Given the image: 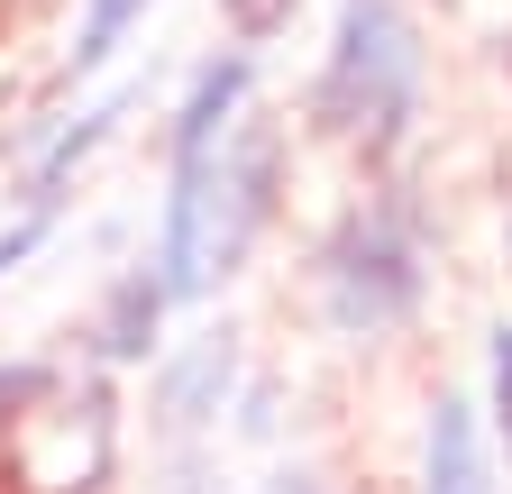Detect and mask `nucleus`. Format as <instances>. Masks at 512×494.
<instances>
[{
  "mask_svg": "<svg viewBox=\"0 0 512 494\" xmlns=\"http://www.w3.org/2000/svg\"><path fill=\"white\" fill-rule=\"evenodd\" d=\"M302 110L320 138H348L375 174L403 156L412 110H421V37L403 19V0H339L330 55H320Z\"/></svg>",
  "mask_w": 512,
  "mask_h": 494,
  "instance_id": "obj_1",
  "label": "nucleus"
},
{
  "mask_svg": "<svg viewBox=\"0 0 512 494\" xmlns=\"http://www.w3.org/2000/svg\"><path fill=\"white\" fill-rule=\"evenodd\" d=\"M320 312H330L339 339H394L403 321H421L430 302V238L403 183H375L366 202H348L330 229H320Z\"/></svg>",
  "mask_w": 512,
  "mask_h": 494,
  "instance_id": "obj_2",
  "label": "nucleus"
},
{
  "mask_svg": "<svg viewBox=\"0 0 512 494\" xmlns=\"http://www.w3.org/2000/svg\"><path fill=\"white\" fill-rule=\"evenodd\" d=\"M275 211H284V129L266 110H238V129L202 174V293H220L247 266V247L275 229Z\"/></svg>",
  "mask_w": 512,
  "mask_h": 494,
  "instance_id": "obj_3",
  "label": "nucleus"
},
{
  "mask_svg": "<svg viewBox=\"0 0 512 494\" xmlns=\"http://www.w3.org/2000/svg\"><path fill=\"white\" fill-rule=\"evenodd\" d=\"M229 385H238V330H202L156 357V430L165 440H202V430L229 412Z\"/></svg>",
  "mask_w": 512,
  "mask_h": 494,
  "instance_id": "obj_4",
  "label": "nucleus"
},
{
  "mask_svg": "<svg viewBox=\"0 0 512 494\" xmlns=\"http://www.w3.org/2000/svg\"><path fill=\"white\" fill-rule=\"evenodd\" d=\"M421 494H503L494 485V449H485V403L439 394L430 430H421Z\"/></svg>",
  "mask_w": 512,
  "mask_h": 494,
  "instance_id": "obj_5",
  "label": "nucleus"
},
{
  "mask_svg": "<svg viewBox=\"0 0 512 494\" xmlns=\"http://www.w3.org/2000/svg\"><path fill=\"white\" fill-rule=\"evenodd\" d=\"M247 92H256V55H247V46L211 55V65H202V74L183 83V101H174V129H165V156H211V147H220V138L238 129Z\"/></svg>",
  "mask_w": 512,
  "mask_h": 494,
  "instance_id": "obj_6",
  "label": "nucleus"
},
{
  "mask_svg": "<svg viewBox=\"0 0 512 494\" xmlns=\"http://www.w3.org/2000/svg\"><path fill=\"white\" fill-rule=\"evenodd\" d=\"M174 312H183V302L165 293V275H156V266H128V275L110 284V302H101V330H92V339H101L110 366H147V357L165 348V321H174Z\"/></svg>",
  "mask_w": 512,
  "mask_h": 494,
  "instance_id": "obj_7",
  "label": "nucleus"
},
{
  "mask_svg": "<svg viewBox=\"0 0 512 494\" xmlns=\"http://www.w3.org/2000/svg\"><path fill=\"white\" fill-rule=\"evenodd\" d=\"M119 119H128V92H101V101L74 119V129H55V147L28 165V211H55V202H64V183H74V174L110 147V129H119Z\"/></svg>",
  "mask_w": 512,
  "mask_h": 494,
  "instance_id": "obj_8",
  "label": "nucleus"
},
{
  "mask_svg": "<svg viewBox=\"0 0 512 494\" xmlns=\"http://www.w3.org/2000/svg\"><path fill=\"white\" fill-rule=\"evenodd\" d=\"M147 19V0H83V28H74V83L83 74H101L110 55L128 46V28Z\"/></svg>",
  "mask_w": 512,
  "mask_h": 494,
  "instance_id": "obj_9",
  "label": "nucleus"
},
{
  "mask_svg": "<svg viewBox=\"0 0 512 494\" xmlns=\"http://www.w3.org/2000/svg\"><path fill=\"white\" fill-rule=\"evenodd\" d=\"M293 10H302V0H220V28H229V46L266 55V46L293 28Z\"/></svg>",
  "mask_w": 512,
  "mask_h": 494,
  "instance_id": "obj_10",
  "label": "nucleus"
},
{
  "mask_svg": "<svg viewBox=\"0 0 512 494\" xmlns=\"http://www.w3.org/2000/svg\"><path fill=\"white\" fill-rule=\"evenodd\" d=\"M485 412H494V440L512 458V321L485 330Z\"/></svg>",
  "mask_w": 512,
  "mask_h": 494,
  "instance_id": "obj_11",
  "label": "nucleus"
},
{
  "mask_svg": "<svg viewBox=\"0 0 512 494\" xmlns=\"http://www.w3.org/2000/svg\"><path fill=\"white\" fill-rule=\"evenodd\" d=\"M46 394H55V366H37V357H10V366H0V430H10V421H28Z\"/></svg>",
  "mask_w": 512,
  "mask_h": 494,
  "instance_id": "obj_12",
  "label": "nucleus"
},
{
  "mask_svg": "<svg viewBox=\"0 0 512 494\" xmlns=\"http://www.w3.org/2000/svg\"><path fill=\"white\" fill-rule=\"evenodd\" d=\"M46 238H55V211H28V220H10V229H0V275H10V266H28Z\"/></svg>",
  "mask_w": 512,
  "mask_h": 494,
  "instance_id": "obj_13",
  "label": "nucleus"
},
{
  "mask_svg": "<svg viewBox=\"0 0 512 494\" xmlns=\"http://www.w3.org/2000/svg\"><path fill=\"white\" fill-rule=\"evenodd\" d=\"M266 494H330V476H311V467H284V476H275Z\"/></svg>",
  "mask_w": 512,
  "mask_h": 494,
  "instance_id": "obj_14",
  "label": "nucleus"
},
{
  "mask_svg": "<svg viewBox=\"0 0 512 494\" xmlns=\"http://www.w3.org/2000/svg\"><path fill=\"white\" fill-rule=\"evenodd\" d=\"M503 257H512V211H503Z\"/></svg>",
  "mask_w": 512,
  "mask_h": 494,
  "instance_id": "obj_15",
  "label": "nucleus"
},
{
  "mask_svg": "<svg viewBox=\"0 0 512 494\" xmlns=\"http://www.w3.org/2000/svg\"><path fill=\"white\" fill-rule=\"evenodd\" d=\"M503 74H512V28H503Z\"/></svg>",
  "mask_w": 512,
  "mask_h": 494,
  "instance_id": "obj_16",
  "label": "nucleus"
},
{
  "mask_svg": "<svg viewBox=\"0 0 512 494\" xmlns=\"http://www.w3.org/2000/svg\"><path fill=\"white\" fill-rule=\"evenodd\" d=\"M439 10H458V0H439Z\"/></svg>",
  "mask_w": 512,
  "mask_h": 494,
  "instance_id": "obj_17",
  "label": "nucleus"
}]
</instances>
